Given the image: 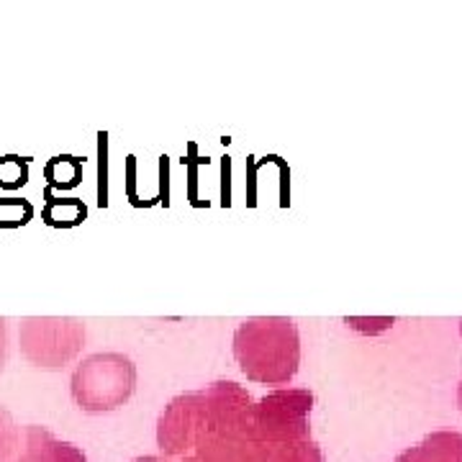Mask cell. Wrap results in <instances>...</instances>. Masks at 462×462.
I'll list each match as a JSON object with an SVG mask.
<instances>
[{"instance_id": "6da1fadb", "label": "cell", "mask_w": 462, "mask_h": 462, "mask_svg": "<svg viewBox=\"0 0 462 462\" xmlns=\"http://www.w3.org/2000/svg\"><path fill=\"white\" fill-rule=\"evenodd\" d=\"M234 357L252 383L285 385L300 365V334L285 316H257L234 331Z\"/></svg>"}, {"instance_id": "7a4b0ae2", "label": "cell", "mask_w": 462, "mask_h": 462, "mask_svg": "<svg viewBox=\"0 0 462 462\" xmlns=\"http://www.w3.org/2000/svg\"><path fill=\"white\" fill-rule=\"evenodd\" d=\"M69 391L83 411H116L136 391V365L121 352H96L75 367Z\"/></svg>"}, {"instance_id": "3957f363", "label": "cell", "mask_w": 462, "mask_h": 462, "mask_svg": "<svg viewBox=\"0 0 462 462\" xmlns=\"http://www.w3.org/2000/svg\"><path fill=\"white\" fill-rule=\"evenodd\" d=\"M314 409V393L306 388H278L252 409V439L263 445H282L311 439L309 416Z\"/></svg>"}, {"instance_id": "277c9868", "label": "cell", "mask_w": 462, "mask_h": 462, "mask_svg": "<svg viewBox=\"0 0 462 462\" xmlns=\"http://www.w3.org/2000/svg\"><path fill=\"white\" fill-rule=\"evenodd\" d=\"M18 342L29 363L44 370H60L80 355L85 324L69 316H29L18 327Z\"/></svg>"}, {"instance_id": "5b68a950", "label": "cell", "mask_w": 462, "mask_h": 462, "mask_svg": "<svg viewBox=\"0 0 462 462\" xmlns=\"http://www.w3.org/2000/svg\"><path fill=\"white\" fill-rule=\"evenodd\" d=\"M203 431L206 413L200 391L180 393L167 403L157 421V447L165 457H180L196 447Z\"/></svg>"}, {"instance_id": "8992f818", "label": "cell", "mask_w": 462, "mask_h": 462, "mask_svg": "<svg viewBox=\"0 0 462 462\" xmlns=\"http://www.w3.org/2000/svg\"><path fill=\"white\" fill-rule=\"evenodd\" d=\"M180 462H263L260 442L249 437L203 434Z\"/></svg>"}, {"instance_id": "52a82bcc", "label": "cell", "mask_w": 462, "mask_h": 462, "mask_svg": "<svg viewBox=\"0 0 462 462\" xmlns=\"http://www.w3.org/2000/svg\"><path fill=\"white\" fill-rule=\"evenodd\" d=\"M16 462H88V457L78 445L62 442L50 430L32 424L23 430V445Z\"/></svg>"}, {"instance_id": "ba28073f", "label": "cell", "mask_w": 462, "mask_h": 462, "mask_svg": "<svg viewBox=\"0 0 462 462\" xmlns=\"http://www.w3.org/2000/svg\"><path fill=\"white\" fill-rule=\"evenodd\" d=\"M396 462H462V434L431 431L419 445L403 449Z\"/></svg>"}, {"instance_id": "9c48e42d", "label": "cell", "mask_w": 462, "mask_h": 462, "mask_svg": "<svg viewBox=\"0 0 462 462\" xmlns=\"http://www.w3.org/2000/svg\"><path fill=\"white\" fill-rule=\"evenodd\" d=\"M44 208H42V218L54 226V229H72L80 221H85L88 208L80 199H54L51 190H44Z\"/></svg>"}, {"instance_id": "30bf717a", "label": "cell", "mask_w": 462, "mask_h": 462, "mask_svg": "<svg viewBox=\"0 0 462 462\" xmlns=\"http://www.w3.org/2000/svg\"><path fill=\"white\" fill-rule=\"evenodd\" d=\"M263 462H324V452L314 439H298L282 445H263Z\"/></svg>"}, {"instance_id": "8fae6325", "label": "cell", "mask_w": 462, "mask_h": 462, "mask_svg": "<svg viewBox=\"0 0 462 462\" xmlns=\"http://www.w3.org/2000/svg\"><path fill=\"white\" fill-rule=\"evenodd\" d=\"M44 178H47V188L54 190H67V188H75L80 178H83V165L78 157H69V154H62V157H54L44 167Z\"/></svg>"}, {"instance_id": "7c38bea8", "label": "cell", "mask_w": 462, "mask_h": 462, "mask_svg": "<svg viewBox=\"0 0 462 462\" xmlns=\"http://www.w3.org/2000/svg\"><path fill=\"white\" fill-rule=\"evenodd\" d=\"M23 445V430L8 409L0 406V462H16Z\"/></svg>"}, {"instance_id": "4fadbf2b", "label": "cell", "mask_w": 462, "mask_h": 462, "mask_svg": "<svg viewBox=\"0 0 462 462\" xmlns=\"http://www.w3.org/2000/svg\"><path fill=\"white\" fill-rule=\"evenodd\" d=\"M33 216V206L23 199H0V226L18 229L29 224Z\"/></svg>"}, {"instance_id": "5bb4252c", "label": "cell", "mask_w": 462, "mask_h": 462, "mask_svg": "<svg viewBox=\"0 0 462 462\" xmlns=\"http://www.w3.org/2000/svg\"><path fill=\"white\" fill-rule=\"evenodd\" d=\"M29 180V160L26 157H0V188L14 190Z\"/></svg>"}, {"instance_id": "9a60e30c", "label": "cell", "mask_w": 462, "mask_h": 462, "mask_svg": "<svg viewBox=\"0 0 462 462\" xmlns=\"http://www.w3.org/2000/svg\"><path fill=\"white\" fill-rule=\"evenodd\" d=\"M5 355H8V334H5V321L0 319V370L5 365Z\"/></svg>"}, {"instance_id": "2e32d148", "label": "cell", "mask_w": 462, "mask_h": 462, "mask_svg": "<svg viewBox=\"0 0 462 462\" xmlns=\"http://www.w3.org/2000/svg\"><path fill=\"white\" fill-rule=\"evenodd\" d=\"M134 462H165L162 457H154V455H144V457H136Z\"/></svg>"}, {"instance_id": "e0dca14e", "label": "cell", "mask_w": 462, "mask_h": 462, "mask_svg": "<svg viewBox=\"0 0 462 462\" xmlns=\"http://www.w3.org/2000/svg\"><path fill=\"white\" fill-rule=\"evenodd\" d=\"M457 406H460V409H462V383H460V385H457Z\"/></svg>"}, {"instance_id": "ac0fdd59", "label": "cell", "mask_w": 462, "mask_h": 462, "mask_svg": "<svg viewBox=\"0 0 462 462\" xmlns=\"http://www.w3.org/2000/svg\"><path fill=\"white\" fill-rule=\"evenodd\" d=\"M460 331H462V321H460Z\"/></svg>"}]
</instances>
